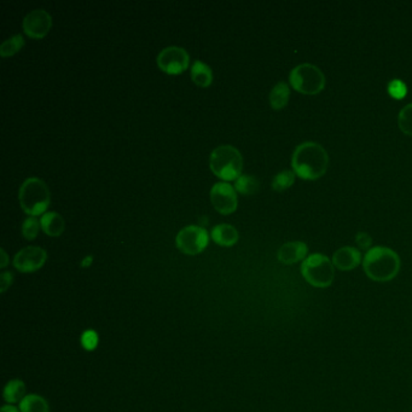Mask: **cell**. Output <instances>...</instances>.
I'll use <instances>...</instances> for the list:
<instances>
[{
	"label": "cell",
	"mask_w": 412,
	"mask_h": 412,
	"mask_svg": "<svg viewBox=\"0 0 412 412\" xmlns=\"http://www.w3.org/2000/svg\"><path fill=\"white\" fill-rule=\"evenodd\" d=\"M210 201L214 208L224 215L232 213L237 208L236 190L231 184L226 182L214 184L210 189Z\"/></svg>",
	"instance_id": "30bf717a"
},
{
	"label": "cell",
	"mask_w": 412,
	"mask_h": 412,
	"mask_svg": "<svg viewBox=\"0 0 412 412\" xmlns=\"http://www.w3.org/2000/svg\"><path fill=\"white\" fill-rule=\"evenodd\" d=\"M52 25L51 15L44 9H36L27 14L23 20V29L33 39H41L50 31Z\"/></svg>",
	"instance_id": "8fae6325"
},
{
	"label": "cell",
	"mask_w": 412,
	"mask_h": 412,
	"mask_svg": "<svg viewBox=\"0 0 412 412\" xmlns=\"http://www.w3.org/2000/svg\"><path fill=\"white\" fill-rule=\"evenodd\" d=\"M294 180H295V173L294 172L288 171V169L282 171L272 180V188L276 191H284L293 185Z\"/></svg>",
	"instance_id": "7402d4cb"
},
{
	"label": "cell",
	"mask_w": 412,
	"mask_h": 412,
	"mask_svg": "<svg viewBox=\"0 0 412 412\" xmlns=\"http://www.w3.org/2000/svg\"><path fill=\"white\" fill-rule=\"evenodd\" d=\"M329 156L321 144L306 142L300 144L291 158L294 173L306 180H315L326 174Z\"/></svg>",
	"instance_id": "6da1fadb"
},
{
	"label": "cell",
	"mask_w": 412,
	"mask_h": 412,
	"mask_svg": "<svg viewBox=\"0 0 412 412\" xmlns=\"http://www.w3.org/2000/svg\"><path fill=\"white\" fill-rule=\"evenodd\" d=\"M0 253H1V263H0V267L4 269V267H6V265L9 264V259H8V254H6L5 250H0Z\"/></svg>",
	"instance_id": "f1b7e54d"
},
{
	"label": "cell",
	"mask_w": 412,
	"mask_h": 412,
	"mask_svg": "<svg viewBox=\"0 0 412 412\" xmlns=\"http://www.w3.org/2000/svg\"><path fill=\"white\" fill-rule=\"evenodd\" d=\"M92 261H93V256H92V255H88V256H86L85 259L82 260V267H84V269L90 267V266H91Z\"/></svg>",
	"instance_id": "4dcf8cb0"
},
{
	"label": "cell",
	"mask_w": 412,
	"mask_h": 412,
	"mask_svg": "<svg viewBox=\"0 0 412 412\" xmlns=\"http://www.w3.org/2000/svg\"><path fill=\"white\" fill-rule=\"evenodd\" d=\"M301 274L311 285L316 288H328L335 278L332 261L323 254L307 256L301 265Z\"/></svg>",
	"instance_id": "5b68a950"
},
{
	"label": "cell",
	"mask_w": 412,
	"mask_h": 412,
	"mask_svg": "<svg viewBox=\"0 0 412 412\" xmlns=\"http://www.w3.org/2000/svg\"><path fill=\"white\" fill-rule=\"evenodd\" d=\"M191 79L196 85L207 87L212 84L213 73L208 64H206L204 62L199 61V60H196L191 66Z\"/></svg>",
	"instance_id": "e0dca14e"
},
{
	"label": "cell",
	"mask_w": 412,
	"mask_h": 412,
	"mask_svg": "<svg viewBox=\"0 0 412 412\" xmlns=\"http://www.w3.org/2000/svg\"><path fill=\"white\" fill-rule=\"evenodd\" d=\"M41 229L49 236H60L64 231V220L56 212H46L41 215Z\"/></svg>",
	"instance_id": "9a60e30c"
},
{
	"label": "cell",
	"mask_w": 412,
	"mask_h": 412,
	"mask_svg": "<svg viewBox=\"0 0 412 412\" xmlns=\"http://www.w3.org/2000/svg\"><path fill=\"white\" fill-rule=\"evenodd\" d=\"M23 45H25V39L22 34H16L3 41V44L0 46V55L3 57L11 56L16 52L20 51Z\"/></svg>",
	"instance_id": "44dd1931"
},
{
	"label": "cell",
	"mask_w": 412,
	"mask_h": 412,
	"mask_svg": "<svg viewBox=\"0 0 412 412\" xmlns=\"http://www.w3.org/2000/svg\"><path fill=\"white\" fill-rule=\"evenodd\" d=\"M19 199L22 209L31 217L45 213L50 204V190L45 182L32 177L23 182L19 191Z\"/></svg>",
	"instance_id": "3957f363"
},
{
	"label": "cell",
	"mask_w": 412,
	"mask_h": 412,
	"mask_svg": "<svg viewBox=\"0 0 412 412\" xmlns=\"http://www.w3.org/2000/svg\"><path fill=\"white\" fill-rule=\"evenodd\" d=\"M39 220L36 217H29L27 218L23 224H22V234L25 239H34L39 232Z\"/></svg>",
	"instance_id": "cb8c5ba5"
},
{
	"label": "cell",
	"mask_w": 412,
	"mask_h": 412,
	"mask_svg": "<svg viewBox=\"0 0 412 412\" xmlns=\"http://www.w3.org/2000/svg\"><path fill=\"white\" fill-rule=\"evenodd\" d=\"M356 245H359L363 250H367L372 243V239L370 237V234H367V232H359L356 236Z\"/></svg>",
	"instance_id": "83f0119b"
},
{
	"label": "cell",
	"mask_w": 412,
	"mask_h": 412,
	"mask_svg": "<svg viewBox=\"0 0 412 412\" xmlns=\"http://www.w3.org/2000/svg\"><path fill=\"white\" fill-rule=\"evenodd\" d=\"M398 123L402 132L412 137V104H407V107L402 109L398 117Z\"/></svg>",
	"instance_id": "603a6c76"
},
{
	"label": "cell",
	"mask_w": 412,
	"mask_h": 412,
	"mask_svg": "<svg viewBox=\"0 0 412 412\" xmlns=\"http://www.w3.org/2000/svg\"><path fill=\"white\" fill-rule=\"evenodd\" d=\"M208 239L206 229L197 225H189L179 231L175 245L185 254L196 255L207 247Z\"/></svg>",
	"instance_id": "52a82bcc"
},
{
	"label": "cell",
	"mask_w": 412,
	"mask_h": 412,
	"mask_svg": "<svg viewBox=\"0 0 412 412\" xmlns=\"http://www.w3.org/2000/svg\"><path fill=\"white\" fill-rule=\"evenodd\" d=\"M209 166L217 177L224 180H234L241 175L243 158L232 145H219L210 154Z\"/></svg>",
	"instance_id": "277c9868"
},
{
	"label": "cell",
	"mask_w": 412,
	"mask_h": 412,
	"mask_svg": "<svg viewBox=\"0 0 412 412\" xmlns=\"http://www.w3.org/2000/svg\"><path fill=\"white\" fill-rule=\"evenodd\" d=\"M361 252L353 247H342L336 250L332 256V264L341 271L353 270L361 264Z\"/></svg>",
	"instance_id": "7c38bea8"
},
{
	"label": "cell",
	"mask_w": 412,
	"mask_h": 412,
	"mask_svg": "<svg viewBox=\"0 0 412 412\" xmlns=\"http://www.w3.org/2000/svg\"><path fill=\"white\" fill-rule=\"evenodd\" d=\"M12 282H14V275L11 272H9V271L3 272L0 275V291L5 293L6 290L10 288Z\"/></svg>",
	"instance_id": "4316f807"
},
{
	"label": "cell",
	"mask_w": 412,
	"mask_h": 412,
	"mask_svg": "<svg viewBox=\"0 0 412 412\" xmlns=\"http://www.w3.org/2000/svg\"><path fill=\"white\" fill-rule=\"evenodd\" d=\"M210 236L217 245L231 247L239 241V232L236 228L229 224H218L214 226Z\"/></svg>",
	"instance_id": "5bb4252c"
},
{
	"label": "cell",
	"mask_w": 412,
	"mask_h": 412,
	"mask_svg": "<svg viewBox=\"0 0 412 412\" xmlns=\"http://www.w3.org/2000/svg\"><path fill=\"white\" fill-rule=\"evenodd\" d=\"M0 412H21L20 409H17V407H12L10 404H8V405H4V407H1V410Z\"/></svg>",
	"instance_id": "f546056e"
},
{
	"label": "cell",
	"mask_w": 412,
	"mask_h": 412,
	"mask_svg": "<svg viewBox=\"0 0 412 412\" xmlns=\"http://www.w3.org/2000/svg\"><path fill=\"white\" fill-rule=\"evenodd\" d=\"M363 267L370 280L388 282L400 270V259L394 250L387 247H374L364 256Z\"/></svg>",
	"instance_id": "7a4b0ae2"
},
{
	"label": "cell",
	"mask_w": 412,
	"mask_h": 412,
	"mask_svg": "<svg viewBox=\"0 0 412 412\" xmlns=\"http://www.w3.org/2000/svg\"><path fill=\"white\" fill-rule=\"evenodd\" d=\"M388 92L394 98L402 99L407 95V85L404 82H400V80H393L388 85Z\"/></svg>",
	"instance_id": "484cf974"
},
{
	"label": "cell",
	"mask_w": 412,
	"mask_h": 412,
	"mask_svg": "<svg viewBox=\"0 0 412 412\" xmlns=\"http://www.w3.org/2000/svg\"><path fill=\"white\" fill-rule=\"evenodd\" d=\"M290 90L285 82H278L272 88L270 93L271 107L274 109H282L288 104L289 101Z\"/></svg>",
	"instance_id": "d6986e66"
},
{
	"label": "cell",
	"mask_w": 412,
	"mask_h": 412,
	"mask_svg": "<svg viewBox=\"0 0 412 412\" xmlns=\"http://www.w3.org/2000/svg\"><path fill=\"white\" fill-rule=\"evenodd\" d=\"M80 341H82V346L84 347V350H86V351H93V350H96L97 346H98L99 337H98V334H97L96 331L90 329V330L84 331V332H82Z\"/></svg>",
	"instance_id": "d4e9b609"
},
{
	"label": "cell",
	"mask_w": 412,
	"mask_h": 412,
	"mask_svg": "<svg viewBox=\"0 0 412 412\" xmlns=\"http://www.w3.org/2000/svg\"><path fill=\"white\" fill-rule=\"evenodd\" d=\"M291 86L304 95H317L326 86V77L318 66L305 63L295 66L289 77Z\"/></svg>",
	"instance_id": "8992f818"
},
{
	"label": "cell",
	"mask_w": 412,
	"mask_h": 412,
	"mask_svg": "<svg viewBox=\"0 0 412 412\" xmlns=\"http://www.w3.org/2000/svg\"><path fill=\"white\" fill-rule=\"evenodd\" d=\"M234 190L243 195H253L259 190V180L253 175L241 174L234 182Z\"/></svg>",
	"instance_id": "ffe728a7"
},
{
	"label": "cell",
	"mask_w": 412,
	"mask_h": 412,
	"mask_svg": "<svg viewBox=\"0 0 412 412\" xmlns=\"http://www.w3.org/2000/svg\"><path fill=\"white\" fill-rule=\"evenodd\" d=\"M307 252H308V248L304 242H300V241L288 242L278 250L277 258L282 264H295L298 261L305 260Z\"/></svg>",
	"instance_id": "4fadbf2b"
},
{
	"label": "cell",
	"mask_w": 412,
	"mask_h": 412,
	"mask_svg": "<svg viewBox=\"0 0 412 412\" xmlns=\"http://www.w3.org/2000/svg\"><path fill=\"white\" fill-rule=\"evenodd\" d=\"M47 259V253L45 250L36 245H29L23 250H21L14 258V266L16 270L29 274L36 272L41 269Z\"/></svg>",
	"instance_id": "9c48e42d"
},
{
	"label": "cell",
	"mask_w": 412,
	"mask_h": 412,
	"mask_svg": "<svg viewBox=\"0 0 412 412\" xmlns=\"http://www.w3.org/2000/svg\"><path fill=\"white\" fill-rule=\"evenodd\" d=\"M158 64L168 74H179L188 68V52L179 46H168L158 53Z\"/></svg>",
	"instance_id": "ba28073f"
},
{
	"label": "cell",
	"mask_w": 412,
	"mask_h": 412,
	"mask_svg": "<svg viewBox=\"0 0 412 412\" xmlns=\"http://www.w3.org/2000/svg\"><path fill=\"white\" fill-rule=\"evenodd\" d=\"M20 411L50 412V407H49V402H46L45 398L40 397L38 394H28L20 402Z\"/></svg>",
	"instance_id": "ac0fdd59"
},
{
	"label": "cell",
	"mask_w": 412,
	"mask_h": 412,
	"mask_svg": "<svg viewBox=\"0 0 412 412\" xmlns=\"http://www.w3.org/2000/svg\"><path fill=\"white\" fill-rule=\"evenodd\" d=\"M27 388L25 382L22 380H11L6 383L3 397L8 404H15V402H22L27 397Z\"/></svg>",
	"instance_id": "2e32d148"
}]
</instances>
